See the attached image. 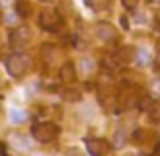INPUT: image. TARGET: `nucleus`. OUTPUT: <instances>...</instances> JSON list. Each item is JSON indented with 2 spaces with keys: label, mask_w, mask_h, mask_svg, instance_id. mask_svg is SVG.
Instances as JSON below:
<instances>
[{
  "label": "nucleus",
  "mask_w": 160,
  "mask_h": 156,
  "mask_svg": "<svg viewBox=\"0 0 160 156\" xmlns=\"http://www.w3.org/2000/svg\"><path fill=\"white\" fill-rule=\"evenodd\" d=\"M39 2H45V4H49V2H53V0H39Z\"/></svg>",
  "instance_id": "f3484780"
},
{
  "label": "nucleus",
  "mask_w": 160,
  "mask_h": 156,
  "mask_svg": "<svg viewBox=\"0 0 160 156\" xmlns=\"http://www.w3.org/2000/svg\"><path fill=\"white\" fill-rule=\"evenodd\" d=\"M17 13H19V17H27V14L31 13V8H29V4H27V2L19 0V2H17Z\"/></svg>",
  "instance_id": "f8f14e48"
},
{
  "label": "nucleus",
  "mask_w": 160,
  "mask_h": 156,
  "mask_svg": "<svg viewBox=\"0 0 160 156\" xmlns=\"http://www.w3.org/2000/svg\"><path fill=\"white\" fill-rule=\"evenodd\" d=\"M78 78V72H76V66L72 62H64L60 68V80L66 82V84H72V82Z\"/></svg>",
  "instance_id": "6e6552de"
},
{
  "label": "nucleus",
  "mask_w": 160,
  "mask_h": 156,
  "mask_svg": "<svg viewBox=\"0 0 160 156\" xmlns=\"http://www.w3.org/2000/svg\"><path fill=\"white\" fill-rule=\"evenodd\" d=\"M136 62L140 64V66H146V64H148V52H144V49H136Z\"/></svg>",
  "instance_id": "ddd939ff"
},
{
  "label": "nucleus",
  "mask_w": 160,
  "mask_h": 156,
  "mask_svg": "<svg viewBox=\"0 0 160 156\" xmlns=\"http://www.w3.org/2000/svg\"><path fill=\"white\" fill-rule=\"evenodd\" d=\"M62 25H64V19H62V14L53 8H45L39 13V27L49 31V33H56L60 31Z\"/></svg>",
  "instance_id": "7ed1b4c3"
},
{
  "label": "nucleus",
  "mask_w": 160,
  "mask_h": 156,
  "mask_svg": "<svg viewBox=\"0 0 160 156\" xmlns=\"http://www.w3.org/2000/svg\"><path fill=\"white\" fill-rule=\"evenodd\" d=\"M156 62H158V66H160V52H158V56H156Z\"/></svg>",
  "instance_id": "a211bd4d"
},
{
  "label": "nucleus",
  "mask_w": 160,
  "mask_h": 156,
  "mask_svg": "<svg viewBox=\"0 0 160 156\" xmlns=\"http://www.w3.org/2000/svg\"><path fill=\"white\" fill-rule=\"evenodd\" d=\"M29 66H31V60H29L27 53L23 52H14L12 56H8L6 60V70L12 78H21L29 72Z\"/></svg>",
  "instance_id": "f03ea898"
},
{
  "label": "nucleus",
  "mask_w": 160,
  "mask_h": 156,
  "mask_svg": "<svg viewBox=\"0 0 160 156\" xmlns=\"http://www.w3.org/2000/svg\"><path fill=\"white\" fill-rule=\"evenodd\" d=\"M10 119H12L14 123H23L25 119H27V115H25L23 111H19V109H14L12 113H10Z\"/></svg>",
  "instance_id": "4468645a"
},
{
  "label": "nucleus",
  "mask_w": 160,
  "mask_h": 156,
  "mask_svg": "<svg viewBox=\"0 0 160 156\" xmlns=\"http://www.w3.org/2000/svg\"><path fill=\"white\" fill-rule=\"evenodd\" d=\"M144 97V90L136 84H125L117 95V113H125L129 109L138 107Z\"/></svg>",
  "instance_id": "f257e3e1"
},
{
  "label": "nucleus",
  "mask_w": 160,
  "mask_h": 156,
  "mask_svg": "<svg viewBox=\"0 0 160 156\" xmlns=\"http://www.w3.org/2000/svg\"><path fill=\"white\" fill-rule=\"evenodd\" d=\"M31 37H33V33H31V29H29L27 25L14 27L12 31H10V35H8L10 45H12L14 49H25L29 45V41H31Z\"/></svg>",
  "instance_id": "39448f33"
},
{
  "label": "nucleus",
  "mask_w": 160,
  "mask_h": 156,
  "mask_svg": "<svg viewBox=\"0 0 160 156\" xmlns=\"http://www.w3.org/2000/svg\"><path fill=\"white\" fill-rule=\"evenodd\" d=\"M94 33H97V37H99L101 41H105V43L117 41V29H115L111 23H105V21L97 23V27H94Z\"/></svg>",
  "instance_id": "0eeeda50"
},
{
  "label": "nucleus",
  "mask_w": 160,
  "mask_h": 156,
  "mask_svg": "<svg viewBox=\"0 0 160 156\" xmlns=\"http://www.w3.org/2000/svg\"><path fill=\"white\" fill-rule=\"evenodd\" d=\"M86 6H88L90 10H97V13H101V10H107L109 6H111V0H84Z\"/></svg>",
  "instance_id": "1a4fd4ad"
},
{
  "label": "nucleus",
  "mask_w": 160,
  "mask_h": 156,
  "mask_svg": "<svg viewBox=\"0 0 160 156\" xmlns=\"http://www.w3.org/2000/svg\"><path fill=\"white\" fill-rule=\"evenodd\" d=\"M86 150L90 156H107L111 152V144L103 138H90L86 140Z\"/></svg>",
  "instance_id": "423d86ee"
},
{
  "label": "nucleus",
  "mask_w": 160,
  "mask_h": 156,
  "mask_svg": "<svg viewBox=\"0 0 160 156\" xmlns=\"http://www.w3.org/2000/svg\"><path fill=\"white\" fill-rule=\"evenodd\" d=\"M80 90H76V88H64L62 90V99L64 101H68V103H76V101H80Z\"/></svg>",
  "instance_id": "9d476101"
},
{
  "label": "nucleus",
  "mask_w": 160,
  "mask_h": 156,
  "mask_svg": "<svg viewBox=\"0 0 160 156\" xmlns=\"http://www.w3.org/2000/svg\"><path fill=\"white\" fill-rule=\"evenodd\" d=\"M31 133H33V138L37 140V142L47 144V142H52V140H56L58 133H60V129H58L56 123L43 121V123H35L33 129H31Z\"/></svg>",
  "instance_id": "20e7f679"
},
{
  "label": "nucleus",
  "mask_w": 160,
  "mask_h": 156,
  "mask_svg": "<svg viewBox=\"0 0 160 156\" xmlns=\"http://www.w3.org/2000/svg\"><path fill=\"white\" fill-rule=\"evenodd\" d=\"M121 2H123V6H125V8L132 10V8H136V6H138V2H140V0H121Z\"/></svg>",
  "instance_id": "2eb2a0df"
},
{
  "label": "nucleus",
  "mask_w": 160,
  "mask_h": 156,
  "mask_svg": "<svg viewBox=\"0 0 160 156\" xmlns=\"http://www.w3.org/2000/svg\"><path fill=\"white\" fill-rule=\"evenodd\" d=\"M148 93H150V97L154 101H160V78H156V80L150 82V88H148Z\"/></svg>",
  "instance_id": "9b49d317"
},
{
  "label": "nucleus",
  "mask_w": 160,
  "mask_h": 156,
  "mask_svg": "<svg viewBox=\"0 0 160 156\" xmlns=\"http://www.w3.org/2000/svg\"><path fill=\"white\" fill-rule=\"evenodd\" d=\"M152 8H160V0H148Z\"/></svg>",
  "instance_id": "dca6fc26"
},
{
  "label": "nucleus",
  "mask_w": 160,
  "mask_h": 156,
  "mask_svg": "<svg viewBox=\"0 0 160 156\" xmlns=\"http://www.w3.org/2000/svg\"><path fill=\"white\" fill-rule=\"evenodd\" d=\"M0 111H2V105H0Z\"/></svg>",
  "instance_id": "6ab92c4d"
}]
</instances>
